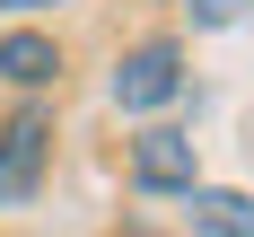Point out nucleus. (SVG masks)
Wrapping results in <instances>:
<instances>
[{"label":"nucleus","mask_w":254,"mask_h":237,"mask_svg":"<svg viewBox=\"0 0 254 237\" xmlns=\"http://www.w3.org/2000/svg\"><path fill=\"white\" fill-rule=\"evenodd\" d=\"M0 79H9V88H53V79H62V44L35 35V26H9V35H0Z\"/></svg>","instance_id":"obj_5"},{"label":"nucleus","mask_w":254,"mask_h":237,"mask_svg":"<svg viewBox=\"0 0 254 237\" xmlns=\"http://www.w3.org/2000/svg\"><path fill=\"white\" fill-rule=\"evenodd\" d=\"M184 18H193V26H237L246 0H184Z\"/></svg>","instance_id":"obj_6"},{"label":"nucleus","mask_w":254,"mask_h":237,"mask_svg":"<svg viewBox=\"0 0 254 237\" xmlns=\"http://www.w3.org/2000/svg\"><path fill=\"white\" fill-rule=\"evenodd\" d=\"M202 167H193V132L176 123H140L131 132V193H193Z\"/></svg>","instance_id":"obj_3"},{"label":"nucleus","mask_w":254,"mask_h":237,"mask_svg":"<svg viewBox=\"0 0 254 237\" xmlns=\"http://www.w3.org/2000/svg\"><path fill=\"white\" fill-rule=\"evenodd\" d=\"M0 9H53V0H0Z\"/></svg>","instance_id":"obj_7"},{"label":"nucleus","mask_w":254,"mask_h":237,"mask_svg":"<svg viewBox=\"0 0 254 237\" xmlns=\"http://www.w3.org/2000/svg\"><path fill=\"white\" fill-rule=\"evenodd\" d=\"M44 167H53V114L26 97L18 114L0 123V211H9V202H35Z\"/></svg>","instance_id":"obj_2"},{"label":"nucleus","mask_w":254,"mask_h":237,"mask_svg":"<svg viewBox=\"0 0 254 237\" xmlns=\"http://www.w3.org/2000/svg\"><path fill=\"white\" fill-rule=\"evenodd\" d=\"M184 220H193V237H254V193H237V184H193V193H184Z\"/></svg>","instance_id":"obj_4"},{"label":"nucleus","mask_w":254,"mask_h":237,"mask_svg":"<svg viewBox=\"0 0 254 237\" xmlns=\"http://www.w3.org/2000/svg\"><path fill=\"white\" fill-rule=\"evenodd\" d=\"M184 97V44L176 35H140V44L114 62V105L123 114H158V105Z\"/></svg>","instance_id":"obj_1"}]
</instances>
